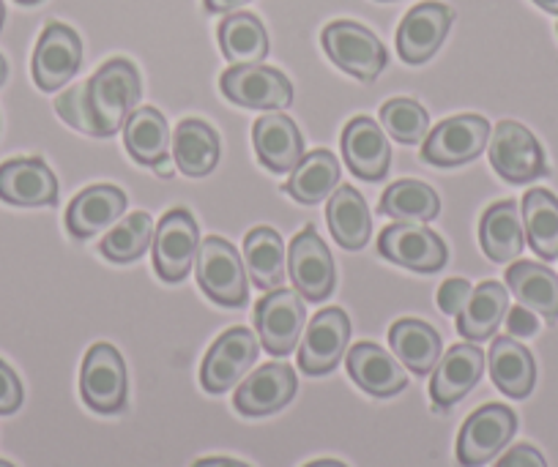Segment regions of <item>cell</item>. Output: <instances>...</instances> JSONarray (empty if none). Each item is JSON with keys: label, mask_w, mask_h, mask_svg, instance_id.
I'll return each instance as SVG.
<instances>
[{"label": "cell", "mask_w": 558, "mask_h": 467, "mask_svg": "<svg viewBox=\"0 0 558 467\" xmlns=\"http://www.w3.org/2000/svg\"><path fill=\"white\" fill-rule=\"evenodd\" d=\"M493 467H547V462L534 445H514Z\"/></svg>", "instance_id": "60d3db41"}, {"label": "cell", "mask_w": 558, "mask_h": 467, "mask_svg": "<svg viewBox=\"0 0 558 467\" xmlns=\"http://www.w3.org/2000/svg\"><path fill=\"white\" fill-rule=\"evenodd\" d=\"M0 200L20 208L52 206L58 200V181L41 159H12L0 164Z\"/></svg>", "instance_id": "ffe728a7"}, {"label": "cell", "mask_w": 558, "mask_h": 467, "mask_svg": "<svg viewBox=\"0 0 558 467\" xmlns=\"http://www.w3.org/2000/svg\"><path fill=\"white\" fill-rule=\"evenodd\" d=\"M17 3H23V7H34V3H41V0H17Z\"/></svg>", "instance_id": "f907efd6"}, {"label": "cell", "mask_w": 558, "mask_h": 467, "mask_svg": "<svg viewBox=\"0 0 558 467\" xmlns=\"http://www.w3.org/2000/svg\"><path fill=\"white\" fill-rule=\"evenodd\" d=\"M123 145L137 164L162 162L170 150V126L157 107H140L123 123Z\"/></svg>", "instance_id": "1f68e13d"}, {"label": "cell", "mask_w": 558, "mask_h": 467, "mask_svg": "<svg viewBox=\"0 0 558 467\" xmlns=\"http://www.w3.org/2000/svg\"><path fill=\"white\" fill-rule=\"evenodd\" d=\"M0 467H14L12 462H7V459H0Z\"/></svg>", "instance_id": "816d5d0a"}, {"label": "cell", "mask_w": 558, "mask_h": 467, "mask_svg": "<svg viewBox=\"0 0 558 467\" xmlns=\"http://www.w3.org/2000/svg\"><path fill=\"white\" fill-rule=\"evenodd\" d=\"M490 164L509 184H529L547 175L539 139L518 121H501L490 134Z\"/></svg>", "instance_id": "8992f818"}, {"label": "cell", "mask_w": 558, "mask_h": 467, "mask_svg": "<svg viewBox=\"0 0 558 467\" xmlns=\"http://www.w3.org/2000/svg\"><path fill=\"white\" fill-rule=\"evenodd\" d=\"M342 156L351 173L362 181H384L391 168L389 137L373 118H353L342 132Z\"/></svg>", "instance_id": "ac0fdd59"}, {"label": "cell", "mask_w": 558, "mask_h": 467, "mask_svg": "<svg viewBox=\"0 0 558 467\" xmlns=\"http://www.w3.org/2000/svg\"><path fill=\"white\" fill-rule=\"evenodd\" d=\"M244 262L252 282L260 290L282 287L288 276V257L286 244L279 238L277 230L255 228L244 241Z\"/></svg>", "instance_id": "d6a6232c"}, {"label": "cell", "mask_w": 558, "mask_h": 467, "mask_svg": "<svg viewBox=\"0 0 558 467\" xmlns=\"http://www.w3.org/2000/svg\"><path fill=\"white\" fill-rule=\"evenodd\" d=\"M507 329L512 336H534L539 331L536 311L525 309V306H514V309L507 311Z\"/></svg>", "instance_id": "b9f144b4"}, {"label": "cell", "mask_w": 558, "mask_h": 467, "mask_svg": "<svg viewBox=\"0 0 558 467\" xmlns=\"http://www.w3.org/2000/svg\"><path fill=\"white\" fill-rule=\"evenodd\" d=\"M509 311V293L498 282H482L458 315V334L469 342L490 340Z\"/></svg>", "instance_id": "f546056e"}, {"label": "cell", "mask_w": 558, "mask_h": 467, "mask_svg": "<svg viewBox=\"0 0 558 467\" xmlns=\"http://www.w3.org/2000/svg\"><path fill=\"white\" fill-rule=\"evenodd\" d=\"M299 380L288 364H263L257 372L241 380L233 405L241 416L260 418L282 410L296 396Z\"/></svg>", "instance_id": "2e32d148"}, {"label": "cell", "mask_w": 558, "mask_h": 467, "mask_svg": "<svg viewBox=\"0 0 558 467\" xmlns=\"http://www.w3.org/2000/svg\"><path fill=\"white\" fill-rule=\"evenodd\" d=\"M389 345L397 361L405 364L418 378L433 374V369L438 367L444 356L441 336L425 320H397L389 331Z\"/></svg>", "instance_id": "d4e9b609"}, {"label": "cell", "mask_w": 558, "mask_h": 467, "mask_svg": "<svg viewBox=\"0 0 558 467\" xmlns=\"http://www.w3.org/2000/svg\"><path fill=\"white\" fill-rule=\"evenodd\" d=\"M520 211L531 249L542 260H558V197L547 189H529Z\"/></svg>", "instance_id": "836d02e7"}, {"label": "cell", "mask_w": 558, "mask_h": 467, "mask_svg": "<svg viewBox=\"0 0 558 467\" xmlns=\"http://www.w3.org/2000/svg\"><path fill=\"white\" fill-rule=\"evenodd\" d=\"M173 159L186 179H203L219 164V137L208 123L181 121L173 134Z\"/></svg>", "instance_id": "4dcf8cb0"}, {"label": "cell", "mask_w": 558, "mask_h": 467, "mask_svg": "<svg viewBox=\"0 0 558 467\" xmlns=\"http://www.w3.org/2000/svg\"><path fill=\"white\" fill-rule=\"evenodd\" d=\"M129 200L118 186H90V189L80 192L72 200L66 211V228L74 238L85 241L90 235L101 233L126 211Z\"/></svg>", "instance_id": "603a6c76"}, {"label": "cell", "mask_w": 558, "mask_h": 467, "mask_svg": "<svg viewBox=\"0 0 558 467\" xmlns=\"http://www.w3.org/2000/svg\"><path fill=\"white\" fill-rule=\"evenodd\" d=\"M3 20H7V9H3V0H0V28H3Z\"/></svg>", "instance_id": "681fc988"}, {"label": "cell", "mask_w": 558, "mask_h": 467, "mask_svg": "<svg viewBox=\"0 0 558 467\" xmlns=\"http://www.w3.org/2000/svg\"><path fill=\"white\" fill-rule=\"evenodd\" d=\"M490 378L501 394L512 396V400H525L534 391L536 383V364L534 356L525 351L520 342L512 336H498L490 347Z\"/></svg>", "instance_id": "484cf974"}, {"label": "cell", "mask_w": 558, "mask_h": 467, "mask_svg": "<svg viewBox=\"0 0 558 467\" xmlns=\"http://www.w3.org/2000/svg\"><path fill=\"white\" fill-rule=\"evenodd\" d=\"M507 284L520 306L536 311L547 323L558 320V276L550 268L531 260H518L507 268Z\"/></svg>", "instance_id": "83f0119b"}, {"label": "cell", "mask_w": 558, "mask_h": 467, "mask_svg": "<svg viewBox=\"0 0 558 467\" xmlns=\"http://www.w3.org/2000/svg\"><path fill=\"white\" fill-rule=\"evenodd\" d=\"M201 249L197 222L186 208H173L157 224L154 235V268L165 282H181L190 276L192 262Z\"/></svg>", "instance_id": "ba28073f"}, {"label": "cell", "mask_w": 558, "mask_h": 467, "mask_svg": "<svg viewBox=\"0 0 558 467\" xmlns=\"http://www.w3.org/2000/svg\"><path fill=\"white\" fill-rule=\"evenodd\" d=\"M9 79V63H7V58L0 56V88H3V83H7Z\"/></svg>", "instance_id": "c3c4849f"}, {"label": "cell", "mask_w": 558, "mask_h": 467, "mask_svg": "<svg viewBox=\"0 0 558 467\" xmlns=\"http://www.w3.org/2000/svg\"><path fill=\"white\" fill-rule=\"evenodd\" d=\"M480 244L493 262H512L523 255L525 224L518 202L504 200L487 208L480 224Z\"/></svg>", "instance_id": "cb8c5ba5"}, {"label": "cell", "mask_w": 558, "mask_h": 467, "mask_svg": "<svg viewBox=\"0 0 558 467\" xmlns=\"http://www.w3.org/2000/svg\"><path fill=\"white\" fill-rule=\"evenodd\" d=\"M288 273L299 293L315 304L329 298L335 290V260L315 228L302 230L288 246Z\"/></svg>", "instance_id": "5bb4252c"}, {"label": "cell", "mask_w": 558, "mask_h": 467, "mask_svg": "<svg viewBox=\"0 0 558 467\" xmlns=\"http://www.w3.org/2000/svg\"><path fill=\"white\" fill-rule=\"evenodd\" d=\"M518 432V416L507 405H485L471 413L458 438V462L463 467H482L496 459Z\"/></svg>", "instance_id": "52a82bcc"}, {"label": "cell", "mask_w": 558, "mask_h": 467, "mask_svg": "<svg viewBox=\"0 0 558 467\" xmlns=\"http://www.w3.org/2000/svg\"><path fill=\"white\" fill-rule=\"evenodd\" d=\"M206 3V9L211 14H228V12H235L239 7H244V3H250V0H203Z\"/></svg>", "instance_id": "7bdbcfd3"}, {"label": "cell", "mask_w": 558, "mask_h": 467, "mask_svg": "<svg viewBox=\"0 0 558 467\" xmlns=\"http://www.w3.org/2000/svg\"><path fill=\"white\" fill-rule=\"evenodd\" d=\"M340 189V162L331 150H313L293 168L286 192L296 202L318 206Z\"/></svg>", "instance_id": "f1b7e54d"}, {"label": "cell", "mask_w": 558, "mask_h": 467, "mask_svg": "<svg viewBox=\"0 0 558 467\" xmlns=\"http://www.w3.org/2000/svg\"><path fill=\"white\" fill-rule=\"evenodd\" d=\"M80 394L90 410L112 416L126 407L129 378L121 353L107 342L90 347L80 369Z\"/></svg>", "instance_id": "5b68a950"}, {"label": "cell", "mask_w": 558, "mask_h": 467, "mask_svg": "<svg viewBox=\"0 0 558 467\" xmlns=\"http://www.w3.org/2000/svg\"><path fill=\"white\" fill-rule=\"evenodd\" d=\"M137 101V69L126 58H112L94 77L58 96L56 110L77 132L90 137H112L121 132Z\"/></svg>", "instance_id": "6da1fadb"}, {"label": "cell", "mask_w": 558, "mask_h": 467, "mask_svg": "<svg viewBox=\"0 0 558 467\" xmlns=\"http://www.w3.org/2000/svg\"><path fill=\"white\" fill-rule=\"evenodd\" d=\"M197 284L219 306L239 309L246 304V271L230 241L208 235L197 249Z\"/></svg>", "instance_id": "3957f363"}, {"label": "cell", "mask_w": 558, "mask_h": 467, "mask_svg": "<svg viewBox=\"0 0 558 467\" xmlns=\"http://www.w3.org/2000/svg\"><path fill=\"white\" fill-rule=\"evenodd\" d=\"M222 94L233 105L250 110H286L293 101V85L279 69L250 63V66H230L219 79Z\"/></svg>", "instance_id": "8fae6325"}, {"label": "cell", "mask_w": 558, "mask_h": 467, "mask_svg": "<svg viewBox=\"0 0 558 467\" xmlns=\"http://www.w3.org/2000/svg\"><path fill=\"white\" fill-rule=\"evenodd\" d=\"M536 7L545 9L547 14H558V0H534Z\"/></svg>", "instance_id": "bcb514c9"}, {"label": "cell", "mask_w": 558, "mask_h": 467, "mask_svg": "<svg viewBox=\"0 0 558 467\" xmlns=\"http://www.w3.org/2000/svg\"><path fill=\"white\" fill-rule=\"evenodd\" d=\"M219 47L233 66L263 63L268 56V36L255 14H230L219 25Z\"/></svg>", "instance_id": "e575fe53"}, {"label": "cell", "mask_w": 558, "mask_h": 467, "mask_svg": "<svg viewBox=\"0 0 558 467\" xmlns=\"http://www.w3.org/2000/svg\"><path fill=\"white\" fill-rule=\"evenodd\" d=\"M380 123L389 137H395L402 145L425 143L430 118L427 110L413 99H391L380 107Z\"/></svg>", "instance_id": "74e56055"}, {"label": "cell", "mask_w": 558, "mask_h": 467, "mask_svg": "<svg viewBox=\"0 0 558 467\" xmlns=\"http://www.w3.org/2000/svg\"><path fill=\"white\" fill-rule=\"evenodd\" d=\"M324 50L342 72L351 77L362 79V83H373L378 74L386 69V47L380 45L378 36L369 28L359 23H348V20H337V23L326 25L324 36Z\"/></svg>", "instance_id": "277c9868"}, {"label": "cell", "mask_w": 558, "mask_h": 467, "mask_svg": "<svg viewBox=\"0 0 558 467\" xmlns=\"http://www.w3.org/2000/svg\"><path fill=\"white\" fill-rule=\"evenodd\" d=\"M257 361V334L250 329H230L208 347L201 367V383L208 394H225L246 378Z\"/></svg>", "instance_id": "7c38bea8"}, {"label": "cell", "mask_w": 558, "mask_h": 467, "mask_svg": "<svg viewBox=\"0 0 558 467\" xmlns=\"http://www.w3.org/2000/svg\"><path fill=\"white\" fill-rule=\"evenodd\" d=\"M154 170H157V173L162 175V179H168V175H173V162H170L168 156H165L162 162H157V164H154Z\"/></svg>", "instance_id": "f6af8a7d"}, {"label": "cell", "mask_w": 558, "mask_h": 467, "mask_svg": "<svg viewBox=\"0 0 558 467\" xmlns=\"http://www.w3.org/2000/svg\"><path fill=\"white\" fill-rule=\"evenodd\" d=\"M471 293H474V287L465 279H447L441 290H438V306H441L444 315L458 318L460 311L465 309V304H469Z\"/></svg>", "instance_id": "ab89813d"}, {"label": "cell", "mask_w": 558, "mask_h": 467, "mask_svg": "<svg viewBox=\"0 0 558 467\" xmlns=\"http://www.w3.org/2000/svg\"><path fill=\"white\" fill-rule=\"evenodd\" d=\"M192 467H250L239 459H230V456H206V459H197Z\"/></svg>", "instance_id": "ee69618b"}, {"label": "cell", "mask_w": 558, "mask_h": 467, "mask_svg": "<svg viewBox=\"0 0 558 467\" xmlns=\"http://www.w3.org/2000/svg\"><path fill=\"white\" fill-rule=\"evenodd\" d=\"M23 407V383L7 361H0V416H12Z\"/></svg>", "instance_id": "f35d334b"}, {"label": "cell", "mask_w": 558, "mask_h": 467, "mask_svg": "<svg viewBox=\"0 0 558 467\" xmlns=\"http://www.w3.org/2000/svg\"><path fill=\"white\" fill-rule=\"evenodd\" d=\"M441 211V200L433 186L422 181H397L380 197V213L397 222H430Z\"/></svg>", "instance_id": "d590c367"}, {"label": "cell", "mask_w": 558, "mask_h": 467, "mask_svg": "<svg viewBox=\"0 0 558 467\" xmlns=\"http://www.w3.org/2000/svg\"><path fill=\"white\" fill-rule=\"evenodd\" d=\"M345 364L353 383L367 391L369 396H378V400H389V396L400 394L408 385V374L400 367V361L389 356L384 347L373 345V342H362V345L351 347Z\"/></svg>", "instance_id": "7402d4cb"}, {"label": "cell", "mask_w": 558, "mask_h": 467, "mask_svg": "<svg viewBox=\"0 0 558 467\" xmlns=\"http://www.w3.org/2000/svg\"><path fill=\"white\" fill-rule=\"evenodd\" d=\"M307 309L299 290H268L255 306L257 342L271 356H291L302 342Z\"/></svg>", "instance_id": "7a4b0ae2"}, {"label": "cell", "mask_w": 558, "mask_h": 467, "mask_svg": "<svg viewBox=\"0 0 558 467\" xmlns=\"http://www.w3.org/2000/svg\"><path fill=\"white\" fill-rule=\"evenodd\" d=\"M252 145L263 168L271 173H293L304 159V139L296 123L288 115H263L252 126Z\"/></svg>", "instance_id": "44dd1931"}, {"label": "cell", "mask_w": 558, "mask_h": 467, "mask_svg": "<svg viewBox=\"0 0 558 467\" xmlns=\"http://www.w3.org/2000/svg\"><path fill=\"white\" fill-rule=\"evenodd\" d=\"M83 66V41L69 25L50 23L34 52V79L41 90L63 88Z\"/></svg>", "instance_id": "9a60e30c"}, {"label": "cell", "mask_w": 558, "mask_h": 467, "mask_svg": "<svg viewBox=\"0 0 558 467\" xmlns=\"http://www.w3.org/2000/svg\"><path fill=\"white\" fill-rule=\"evenodd\" d=\"M452 20V9L444 3H418L416 9H411L397 30V52L402 61L411 66L430 61L447 39Z\"/></svg>", "instance_id": "e0dca14e"}, {"label": "cell", "mask_w": 558, "mask_h": 467, "mask_svg": "<svg viewBox=\"0 0 558 467\" xmlns=\"http://www.w3.org/2000/svg\"><path fill=\"white\" fill-rule=\"evenodd\" d=\"M304 467H348V465H342V462L337 459H318V462H310V465Z\"/></svg>", "instance_id": "7dc6e473"}, {"label": "cell", "mask_w": 558, "mask_h": 467, "mask_svg": "<svg viewBox=\"0 0 558 467\" xmlns=\"http://www.w3.org/2000/svg\"><path fill=\"white\" fill-rule=\"evenodd\" d=\"M326 222H329L331 235L337 244L348 251H359L367 246L369 235H373V217L353 186H340L335 195L329 197L326 206Z\"/></svg>", "instance_id": "4316f807"}, {"label": "cell", "mask_w": 558, "mask_h": 467, "mask_svg": "<svg viewBox=\"0 0 558 467\" xmlns=\"http://www.w3.org/2000/svg\"><path fill=\"white\" fill-rule=\"evenodd\" d=\"M351 340V320L342 309L318 311L302 336V351H299V367L310 378L335 372L337 364L342 361Z\"/></svg>", "instance_id": "4fadbf2b"}, {"label": "cell", "mask_w": 558, "mask_h": 467, "mask_svg": "<svg viewBox=\"0 0 558 467\" xmlns=\"http://www.w3.org/2000/svg\"><path fill=\"white\" fill-rule=\"evenodd\" d=\"M154 235H157V224H154L151 213L137 211L132 217L123 219L121 224L110 230L101 241V255L112 262H132L154 246Z\"/></svg>", "instance_id": "8d00e7d4"}, {"label": "cell", "mask_w": 558, "mask_h": 467, "mask_svg": "<svg viewBox=\"0 0 558 467\" xmlns=\"http://www.w3.org/2000/svg\"><path fill=\"white\" fill-rule=\"evenodd\" d=\"M378 251L395 266L418 273H436L447 266V246L425 222H397L380 233Z\"/></svg>", "instance_id": "9c48e42d"}, {"label": "cell", "mask_w": 558, "mask_h": 467, "mask_svg": "<svg viewBox=\"0 0 558 467\" xmlns=\"http://www.w3.org/2000/svg\"><path fill=\"white\" fill-rule=\"evenodd\" d=\"M482 372H485V353L476 345H471V342L454 345L452 351L444 353L438 367L433 369V405L441 407V410L444 407H452L454 402H460L465 394L476 389Z\"/></svg>", "instance_id": "d6986e66"}, {"label": "cell", "mask_w": 558, "mask_h": 467, "mask_svg": "<svg viewBox=\"0 0 558 467\" xmlns=\"http://www.w3.org/2000/svg\"><path fill=\"white\" fill-rule=\"evenodd\" d=\"M487 139H490V123L482 115L447 118L425 137L422 159L438 168H454L476 159L487 148Z\"/></svg>", "instance_id": "30bf717a"}]
</instances>
